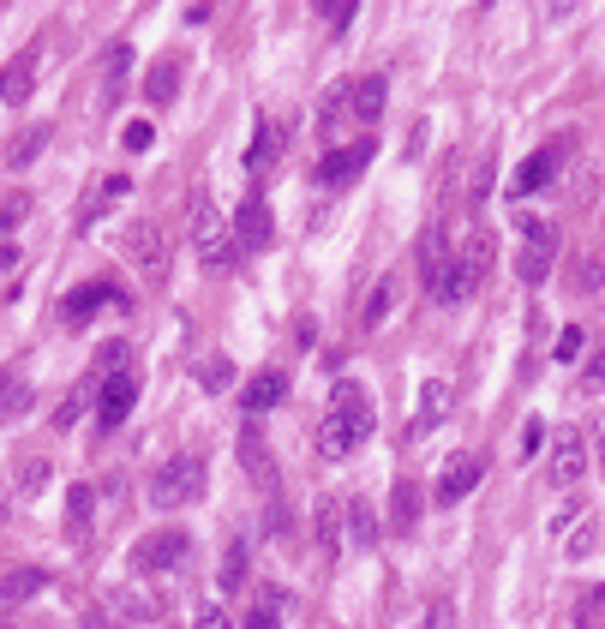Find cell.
I'll return each mask as SVG.
<instances>
[{
  "label": "cell",
  "mask_w": 605,
  "mask_h": 629,
  "mask_svg": "<svg viewBox=\"0 0 605 629\" xmlns=\"http://www.w3.org/2000/svg\"><path fill=\"white\" fill-rule=\"evenodd\" d=\"M36 54H42L36 42H30L24 54H12V66L0 72V102H12V108L30 102V90H36Z\"/></svg>",
  "instance_id": "5bb4252c"
},
{
  "label": "cell",
  "mask_w": 605,
  "mask_h": 629,
  "mask_svg": "<svg viewBox=\"0 0 605 629\" xmlns=\"http://www.w3.org/2000/svg\"><path fill=\"white\" fill-rule=\"evenodd\" d=\"M582 378H588V390H605V348L588 360V372H582Z\"/></svg>",
  "instance_id": "ee69618b"
},
{
  "label": "cell",
  "mask_w": 605,
  "mask_h": 629,
  "mask_svg": "<svg viewBox=\"0 0 605 629\" xmlns=\"http://www.w3.org/2000/svg\"><path fill=\"white\" fill-rule=\"evenodd\" d=\"M192 498H204V462H198V456L162 462L156 480H150V504H156V510H186Z\"/></svg>",
  "instance_id": "3957f363"
},
{
  "label": "cell",
  "mask_w": 605,
  "mask_h": 629,
  "mask_svg": "<svg viewBox=\"0 0 605 629\" xmlns=\"http://www.w3.org/2000/svg\"><path fill=\"white\" fill-rule=\"evenodd\" d=\"M582 342H588V336H582V324H570V330L558 336V360H576V354H582Z\"/></svg>",
  "instance_id": "f35d334b"
},
{
  "label": "cell",
  "mask_w": 605,
  "mask_h": 629,
  "mask_svg": "<svg viewBox=\"0 0 605 629\" xmlns=\"http://www.w3.org/2000/svg\"><path fill=\"white\" fill-rule=\"evenodd\" d=\"M240 582H246V546L228 540V552H222V588H240Z\"/></svg>",
  "instance_id": "4dcf8cb0"
},
{
  "label": "cell",
  "mask_w": 605,
  "mask_h": 629,
  "mask_svg": "<svg viewBox=\"0 0 605 629\" xmlns=\"http://www.w3.org/2000/svg\"><path fill=\"white\" fill-rule=\"evenodd\" d=\"M324 18H330L336 30H348V24H354V6H324Z\"/></svg>",
  "instance_id": "f6af8a7d"
},
{
  "label": "cell",
  "mask_w": 605,
  "mask_h": 629,
  "mask_svg": "<svg viewBox=\"0 0 605 629\" xmlns=\"http://www.w3.org/2000/svg\"><path fill=\"white\" fill-rule=\"evenodd\" d=\"M444 414H450V384H426V390H420V420H414V432L444 426Z\"/></svg>",
  "instance_id": "603a6c76"
},
{
  "label": "cell",
  "mask_w": 605,
  "mask_h": 629,
  "mask_svg": "<svg viewBox=\"0 0 605 629\" xmlns=\"http://www.w3.org/2000/svg\"><path fill=\"white\" fill-rule=\"evenodd\" d=\"M576 629H605V612H600V606H588V612L576 618Z\"/></svg>",
  "instance_id": "bcb514c9"
},
{
  "label": "cell",
  "mask_w": 605,
  "mask_h": 629,
  "mask_svg": "<svg viewBox=\"0 0 605 629\" xmlns=\"http://www.w3.org/2000/svg\"><path fill=\"white\" fill-rule=\"evenodd\" d=\"M372 426H378L372 396H366L354 378H336L330 414H324V426H318V450H324V456H354V450L372 438Z\"/></svg>",
  "instance_id": "6da1fadb"
},
{
  "label": "cell",
  "mask_w": 605,
  "mask_h": 629,
  "mask_svg": "<svg viewBox=\"0 0 605 629\" xmlns=\"http://www.w3.org/2000/svg\"><path fill=\"white\" fill-rule=\"evenodd\" d=\"M594 546H600V528H582V534H576V540H570V558H588V552H594Z\"/></svg>",
  "instance_id": "b9f144b4"
},
{
  "label": "cell",
  "mask_w": 605,
  "mask_h": 629,
  "mask_svg": "<svg viewBox=\"0 0 605 629\" xmlns=\"http://www.w3.org/2000/svg\"><path fill=\"white\" fill-rule=\"evenodd\" d=\"M318 534H324V546H336V534H342V516H336V504H330V498L318 504Z\"/></svg>",
  "instance_id": "d590c367"
},
{
  "label": "cell",
  "mask_w": 605,
  "mask_h": 629,
  "mask_svg": "<svg viewBox=\"0 0 605 629\" xmlns=\"http://www.w3.org/2000/svg\"><path fill=\"white\" fill-rule=\"evenodd\" d=\"M384 102H390V84H384V72H366V78H354V84H348V108H354L366 126L384 114Z\"/></svg>",
  "instance_id": "2e32d148"
},
{
  "label": "cell",
  "mask_w": 605,
  "mask_h": 629,
  "mask_svg": "<svg viewBox=\"0 0 605 629\" xmlns=\"http://www.w3.org/2000/svg\"><path fill=\"white\" fill-rule=\"evenodd\" d=\"M240 468L258 492H276V462H270V444H264L258 420H240Z\"/></svg>",
  "instance_id": "30bf717a"
},
{
  "label": "cell",
  "mask_w": 605,
  "mask_h": 629,
  "mask_svg": "<svg viewBox=\"0 0 605 629\" xmlns=\"http://www.w3.org/2000/svg\"><path fill=\"white\" fill-rule=\"evenodd\" d=\"M540 444H546V426H540V420H528V426H522V456H534Z\"/></svg>",
  "instance_id": "60d3db41"
},
{
  "label": "cell",
  "mask_w": 605,
  "mask_h": 629,
  "mask_svg": "<svg viewBox=\"0 0 605 629\" xmlns=\"http://www.w3.org/2000/svg\"><path fill=\"white\" fill-rule=\"evenodd\" d=\"M198 629H234V624H228L222 606H204V612H198Z\"/></svg>",
  "instance_id": "7bdbcfd3"
},
{
  "label": "cell",
  "mask_w": 605,
  "mask_h": 629,
  "mask_svg": "<svg viewBox=\"0 0 605 629\" xmlns=\"http://www.w3.org/2000/svg\"><path fill=\"white\" fill-rule=\"evenodd\" d=\"M282 606H288V594H282V588H264V594H258V612H246V629H276Z\"/></svg>",
  "instance_id": "d4e9b609"
},
{
  "label": "cell",
  "mask_w": 605,
  "mask_h": 629,
  "mask_svg": "<svg viewBox=\"0 0 605 629\" xmlns=\"http://www.w3.org/2000/svg\"><path fill=\"white\" fill-rule=\"evenodd\" d=\"M24 408H30V390H24V384H12V390L0 396V414H24Z\"/></svg>",
  "instance_id": "ab89813d"
},
{
  "label": "cell",
  "mask_w": 605,
  "mask_h": 629,
  "mask_svg": "<svg viewBox=\"0 0 605 629\" xmlns=\"http://www.w3.org/2000/svg\"><path fill=\"white\" fill-rule=\"evenodd\" d=\"M582 468H588L582 438H558V444H552V486H576V480H582Z\"/></svg>",
  "instance_id": "44dd1931"
},
{
  "label": "cell",
  "mask_w": 605,
  "mask_h": 629,
  "mask_svg": "<svg viewBox=\"0 0 605 629\" xmlns=\"http://www.w3.org/2000/svg\"><path fill=\"white\" fill-rule=\"evenodd\" d=\"M126 258H132L138 276L162 282V276H168V240H162V228H156V222H138V228L126 234Z\"/></svg>",
  "instance_id": "52a82bcc"
},
{
  "label": "cell",
  "mask_w": 605,
  "mask_h": 629,
  "mask_svg": "<svg viewBox=\"0 0 605 629\" xmlns=\"http://www.w3.org/2000/svg\"><path fill=\"white\" fill-rule=\"evenodd\" d=\"M126 78H132V48H126V42H114V48L102 54V96H96V108H102V114H108V108H120Z\"/></svg>",
  "instance_id": "4fadbf2b"
},
{
  "label": "cell",
  "mask_w": 605,
  "mask_h": 629,
  "mask_svg": "<svg viewBox=\"0 0 605 629\" xmlns=\"http://www.w3.org/2000/svg\"><path fill=\"white\" fill-rule=\"evenodd\" d=\"M120 360H126V342H102V348H96V366H102V378H108ZM96 366H90V372H96Z\"/></svg>",
  "instance_id": "8d00e7d4"
},
{
  "label": "cell",
  "mask_w": 605,
  "mask_h": 629,
  "mask_svg": "<svg viewBox=\"0 0 605 629\" xmlns=\"http://www.w3.org/2000/svg\"><path fill=\"white\" fill-rule=\"evenodd\" d=\"M600 282H605L600 258H588V264H582V276H570V288H576V294H600Z\"/></svg>",
  "instance_id": "836d02e7"
},
{
  "label": "cell",
  "mask_w": 605,
  "mask_h": 629,
  "mask_svg": "<svg viewBox=\"0 0 605 629\" xmlns=\"http://www.w3.org/2000/svg\"><path fill=\"white\" fill-rule=\"evenodd\" d=\"M66 510H72V528H84V522H90V486H72Z\"/></svg>",
  "instance_id": "74e56055"
},
{
  "label": "cell",
  "mask_w": 605,
  "mask_h": 629,
  "mask_svg": "<svg viewBox=\"0 0 605 629\" xmlns=\"http://www.w3.org/2000/svg\"><path fill=\"white\" fill-rule=\"evenodd\" d=\"M42 150H48V126H24V138L12 144V156H6V162H12V168H30Z\"/></svg>",
  "instance_id": "484cf974"
},
{
  "label": "cell",
  "mask_w": 605,
  "mask_h": 629,
  "mask_svg": "<svg viewBox=\"0 0 605 629\" xmlns=\"http://www.w3.org/2000/svg\"><path fill=\"white\" fill-rule=\"evenodd\" d=\"M564 168V144H540L534 156H522L516 162V174H510V198H528V192H540V186H552V174Z\"/></svg>",
  "instance_id": "ba28073f"
},
{
  "label": "cell",
  "mask_w": 605,
  "mask_h": 629,
  "mask_svg": "<svg viewBox=\"0 0 605 629\" xmlns=\"http://www.w3.org/2000/svg\"><path fill=\"white\" fill-rule=\"evenodd\" d=\"M132 402H138L132 372H108V378H102V390H96V426H102V432H114V426L132 414Z\"/></svg>",
  "instance_id": "9c48e42d"
},
{
  "label": "cell",
  "mask_w": 605,
  "mask_h": 629,
  "mask_svg": "<svg viewBox=\"0 0 605 629\" xmlns=\"http://www.w3.org/2000/svg\"><path fill=\"white\" fill-rule=\"evenodd\" d=\"M198 384H204V390H210V396H222V390H228V384H234V366H228V360H222V354H216V360H204V366H198Z\"/></svg>",
  "instance_id": "f546056e"
},
{
  "label": "cell",
  "mask_w": 605,
  "mask_h": 629,
  "mask_svg": "<svg viewBox=\"0 0 605 629\" xmlns=\"http://www.w3.org/2000/svg\"><path fill=\"white\" fill-rule=\"evenodd\" d=\"M78 414H84V390H72V396L54 408V432H72V426H78Z\"/></svg>",
  "instance_id": "d6a6232c"
},
{
  "label": "cell",
  "mask_w": 605,
  "mask_h": 629,
  "mask_svg": "<svg viewBox=\"0 0 605 629\" xmlns=\"http://www.w3.org/2000/svg\"><path fill=\"white\" fill-rule=\"evenodd\" d=\"M6 390H12V372H0V396H6Z\"/></svg>",
  "instance_id": "7dc6e473"
},
{
  "label": "cell",
  "mask_w": 605,
  "mask_h": 629,
  "mask_svg": "<svg viewBox=\"0 0 605 629\" xmlns=\"http://www.w3.org/2000/svg\"><path fill=\"white\" fill-rule=\"evenodd\" d=\"M552 258H558V228L540 222V216H528V222H522V246H516V276H522V288H540V282L552 276Z\"/></svg>",
  "instance_id": "277c9868"
},
{
  "label": "cell",
  "mask_w": 605,
  "mask_h": 629,
  "mask_svg": "<svg viewBox=\"0 0 605 629\" xmlns=\"http://www.w3.org/2000/svg\"><path fill=\"white\" fill-rule=\"evenodd\" d=\"M270 156H276V132H270V120H258L252 150H246V174H264V168H270Z\"/></svg>",
  "instance_id": "4316f807"
},
{
  "label": "cell",
  "mask_w": 605,
  "mask_h": 629,
  "mask_svg": "<svg viewBox=\"0 0 605 629\" xmlns=\"http://www.w3.org/2000/svg\"><path fill=\"white\" fill-rule=\"evenodd\" d=\"M282 396H288V372H258V378L240 384V408L246 414H270Z\"/></svg>",
  "instance_id": "9a60e30c"
},
{
  "label": "cell",
  "mask_w": 605,
  "mask_h": 629,
  "mask_svg": "<svg viewBox=\"0 0 605 629\" xmlns=\"http://www.w3.org/2000/svg\"><path fill=\"white\" fill-rule=\"evenodd\" d=\"M120 144H126V150H150V144H156V126H150V120H132V126L120 132Z\"/></svg>",
  "instance_id": "e575fe53"
},
{
  "label": "cell",
  "mask_w": 605,
  "mask_h": 629,
  "mask_svg": "<svg viewBox=\"0 0 605 629\" xmlns=\"http://www.w3.org/2000/svg\"><path fill=\"white\" fill-rule=\"evenodd\" d=\"M390 528L396 534H414L420 528V486L414 480H396V492H390Z\"/></svg>",
  "instance_id": "7402d4cb"
},
{
  "label": "cell",
  "mask_w": 605,
  "mask_h": 629,
  "mask_svg": "<svg viewBox=\"0 0 605 629\" xmlns=\"http://www.w3.org/2000/svg\"><path fill=\"white\" fill-rule=\"evenodd\" d=\"M126 192H132V180H126V174H108V180H102L96 192H84V204H78V228H90V222H96V216H102L108 204H120Z\"/></svg>",
  "instance_id": "d6986e66"
},
{
  "label": "cell",
  "mask_w": 605,
  "mask_h": 629,
  "mask_svg": "<svg viewBox=\"0 0 605 629\" xmlns=\"http://www.w3.org/2000/svg\"><path fill=\"white\" fill-rule=\"evenodd\" d=\"M174 90H180V66H174V60H156L150 78H144V96H150V102H174Z\"/></svg>",
  "instance_id": "cb8c5ba5"
},
{
  "label": "cell",
  "mask_w": 605,
  "mask_h": 629,
  "mask_svg": "<svg viewBox=\"0 0 605 629\" xmlns=\"http://www.w3.org/2000/svg\"><path fill=\"white\" fill-rule=\"evenodd\" d=\"M42 588H48V570H6V576H0V612H12V606L36 600Z\"/></svg>",
  "instance_id": "ac0fdd59"
},
{
  "label": "cell",
  "mask_w": 605,
  "mask_h": 629,
  "mask_svg": "<svg viewBox=\"0 0 605 629\" xmlns=\"http://www.w3.org/2000/svg\"><path fill=\"white\" fill-rule=\"evenodd\" d=\"M192 252H198L204 270H222V264L234 258V228H228V216L216 210L210 192L192 198Z\"/></svg>",
  "instance_id": "7a4b0ae2"
},
{
  "label": "cell",
  "mask_w": 605,
  "mask_h": 629,
  "mask_svg": "<svg viewBox=\"0 0 605 629\" xmlns=\"http://www.w3.org/2000/svg\"><path fill=\"white\" fill-rule=\"evenodd\" d=\"M366 162H372V138H354V144H342L318 162V186H348Z\"/></svg>",
  "instance_id": "7c38bea8"
},
{
  "label": "cell",
  "mask_w": 605,
  "mask_h": 629,
  "mask_svg": "<svg viewBox=\"0 0 605 629\" xmlns=\"http://www.w3.org/2000/svg\"><path fill=\"white\" fill-rule=\"evenodd\" d=\"M348 534H354V546H372V540H378V516H372V504H366V498H354V504H348Z\"/></svg>",
  "instance_id": "83f0119b"
},
{
  "label": "cell",
  "mask_w": 605,
  "mask_h": 629,
  "mask_svg": "<svg viewBox=\"0 0 605 629\" xmlns=\"http://www.w3.org/2000/svg\"><path fill=\"white\" fill-rule=\"evenodd\" d=\"M426 629H438V618H426Z\"/></svg>",
  "instance_id": "c3c4849f"
},
{
  "label": "cell",
  "mask_w": 605,
  "mask_h": 629,
  "mask_svg": "<svg viewBox=\"0 0 605 629\" xmlns=\"http://www.w3.org/2000/svg\"><path fill=\"white\" fill-rule=\"evenodd\" d=\"M390 306H396V282H390V276H384V282H378V288H372V300H366V318H360V324H366V330H378V324H384V312H390Z\"/></svg>",
  "instance_id": "f1b7e54d"
},
{
  "label": "cell",
  "mask_w": 605,
  "mask_h": 629,
  "mask_svg": "<svg viewBox=\"0 0 605 629\" xmlns=\"http://www.w3.org/2000/svg\"><path fill=\"white\" fill-rule=\"evenodd\" d=\"M420 270H426V294H438V282L456 270V258H450V240H444L438 228H432V234H426V246H420Z\"/></svg>",
  "instance_id": "ffe728a7"
},
{
  "label": "cell",
  "mask_w": 605,
  "mask_h": 629,
  "mask_svg": "<svg viewBox=\"0 0 605 629\" xmlns=\"http://www.w3.org/2000/svg\"><path fill=\"white\" fill-rule=\"evenodd\" d=\"M186 558H192V540H186L180 528L144 534V540L132 546V570H138V576H162V570H180Z\"/></svg>",
  "instance_id": "5b68a950"
},
{
  "label": "cell",
  "mask_w": 605,
  "mask_h": 629,
  "mask_svg": "<svg viewBox=\"0 0 605 629\" xmlns=\"http://www.w3.org/2000/svg\"><path fill=\"white\" fill-rule=\"evenodd\" d=\"M120 294L108 288V282H84V288H72L66 300H60V318L66 324H78V318H90V312H102V306H114Z\"/></svg>",
  "instance_id": "e0dca14e"
},
{
  "label": "cell",
  "mask_w": 605,
  "mask_h": 629,
  "mask_svg": "<svg viewBox=\"0 0 605 629\" xmlns=\"http://www.w3.org/2000/svg\"><path fill=\"white\" fill-rule=\"evenodd\" d=\"M228 228H234V246H240V252H264V246H270L276 222H270V204H264V186H252V192H246V204H240V216H234Z\"/></svg>",
  "instance_id": "8992f818"
},
{
  "label": "cell",
  "mask_w": 605,
  "mask_h": 629,
  "mask_svg": "<svg viewBox=\"0 0 605 629\" xmlns=\"http://www.w3.org/2000/svg\"><path fill=\"white\" fill-rule=\"evenodd\" d=\"M24 216H30V198H24V192H6V198H0V234H12Z\"/></svg>",
  "instance_id": "1f68e13d"
},
{
  "label": "cell",
  "mask_w": 605,
  "mask_h": 629,
  "mask_svg": "<svg viewBox=\"0 0 605 629\" xmlns=\"http://www.w3.org/2000/svg\"><path fill=\"white\" fill-rule=\"evenodd\" d=\"M600 462H605V444H600Z\"/></svg>",
  "instance_id": "f907efd6"
},
{
  "label": "cell",
  "mask_w": 605,
  "mask_h": 629,
  "mask_svg": "<svg viewBox=\"0 0 605 629\" xmlns=\"http://www.w3.org/2000/svg\"><path fill=\"white\" fill-rule=\"evenodd\" d=\"M480 474H486V456H474V450L450 456V462H444V474H438V504H462V498L480 486Z\"/></svg>",
  "instance_id": "8fae6325"
},
{
  "label": "cell",
  "mask_w": 605,
  "mask_h": 629,
  "mask_svg": "<svg viewBox=\"0 0 605 629\" xmlns=\"http://www.w3.org/2000/svg\"><path fill=\"white\" fill-rule=\"evenodd\" d=\"M90 629H108V624H90Z\"/></svg>",
  "instance_id": "681fc988"
}]
</instances>
